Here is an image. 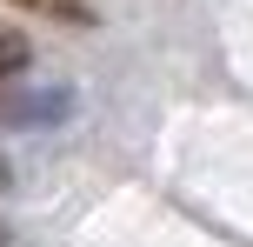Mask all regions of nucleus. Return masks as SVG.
I'll list each match as a JSON object with an SVG mask.
<instances>
[{
    "instance_id": "nucleus-1",
    "label": "nucleus",
    "mask_w": 253,
    "mask_h": 247,
    "mask_svg": "<svg viewBox=\"0 0 253 247\" xmlns=\"http://www.w3.org/2000/svg\"><path fill=\"white\" fill-rule=\"evenodd\" d=\"M74 114L67 87H7L0 94V127H53Z\"/></svg>"
},
{
    "instance_id": "nucleus-2",
    "label": "nucleus",
    "mask_w": 253,
    "mask_h": 247,
    "mask_svg": "<svg viewBox=\"0 0 253 247\" xmlns=\"http://www.w3.org/2000/svg\"><path fill=\"white\" fill-rule=\"evenodd\" d=\"M27 60H34V47H27V34L0 20V80H13V74H20Z\"/></svg>"
},
{
    "instance_id": "nucleus-3",
    "label": "nucleus",
    "mask_w": 253,
    "mask_h": 247,
    "mask_svg": "<svg viewBox=\"0 0 253 247\" xmlns=\"http://www.w3.org/2000/svg\"><path fill=\"white\" fill-rule=\"evenodd\" d=\"M0 187H7V160H0Z\"/></svg>"
}]
</instances>
